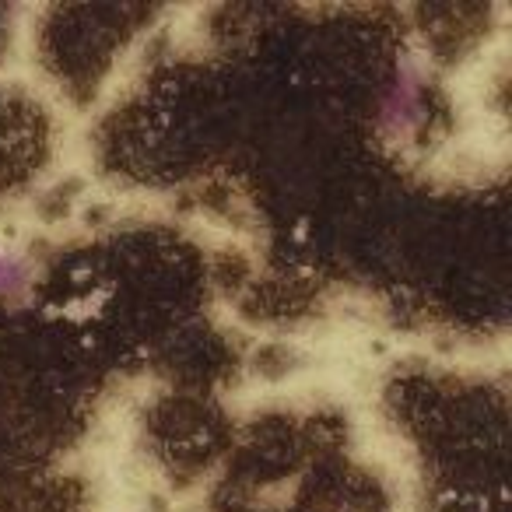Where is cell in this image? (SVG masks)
<instances>
[{"instance_id": "6da1fadb", "label": "cell", "mask_w": 512, "mask_h": 512, "mask_svg": "<svg viewBox=\"0 0 512 512\" xmlns=\"http://www.w3.org/2000/svg\"><path fill=\"white\" fill-rule=\"evenodd\" d=\"M418 99H421V88L418 81L411 78V74H400V81L393 85L390 99H386L383 106V116L386 123H390V130H411L414 120H418Z\"/></svg>"}, {"instance_id": "7a4b0ae2", "label": "cell", "mask_w": 512, "mask_h": 512, "mask_svg": "<svg viewBox=\"0 0 512 512\" xmlns=\"http://www.w3.org/2000/svg\"><path fill=\"white\" fill-rule=\"evenodd\" d=\"M25 285V264L15 253L0 249V295H11Z\"/></svg>"}]
</instances>
